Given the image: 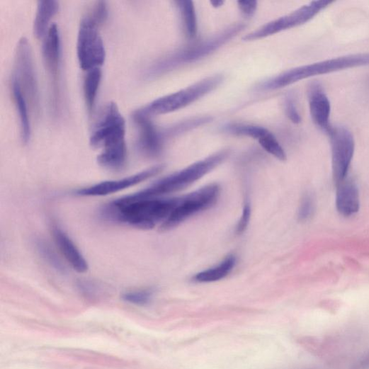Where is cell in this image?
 <instances>
[{
    "label": "cell",
    "mask_w": 369,
    "mask_h": 369,
    "mask_svg": "<svg viewBox=\"0 0 369 369\" xmlns=\"http://www.w3.org/2000/svg\"><path fill=\"white\" fill-rule=\"evenodd\" d=\"M223 80L222 74L204 78L179 91L157 98L140 110L149 116L179 110L216 90Z\"/></svg>",
    "instance_id": "6"
},
{
    "label": "cell",
    "mask_w": 369,
    "mask_h": 369,
    "mask_svg": "<svg viewBox=\"0 0 369 369\" xmlns=\"http://www.w3.org/2000/svg\"><path fill=\"white\" fill-rule=\"evenodd\" d=\"M284 108L286 116L291 122L295 125H300L302 122V116L293 96H289L285 98Z\"/></svg>",
    "instance_id": "29"
},
{
    "label": "cell",
    "mask_w": 369,
    "mask_h": 369,
    "mask_svg": "<svg viewBox=\"0 0 369 369\" xmlns=\"http://www.w3.org/2000/svg\"><path fill=\"white\" fill-rule=\"evenodd\" d=\"M132 118L138 129L137 147L140 152L148 157L158 156L162 150L164 142L167 139L165 129L157 128L150 116L140 109L134 112Z\"/></svg>",
    "instance_id": "12"
},
{
    "label": "cell",
    "mask_w": 369,
    "mask_h": 369,
    "mask_svg": "<svg viewBox=\"0 0 369 369\" xmlns=\"http://www.w3.org/2000/svg\"><path fill=\"white\" fill-rule=\"evenodd\" d=\"M11 87L21 121L22 141L24 144H28L31 136V127L28 115V101L18 84V81L14 78L12 79Z\"/></svg>",
    "instance_id": "19"
},
{
    "label": "cell",
    "mask_w": 369,
    "mask_h": 369,
    "mask_svg": "<svg viewBox=\"0 0 369 369\" xmlns=\"http://www.w3.org/2000/svg\"><path fill=\"white\" fill-rule=\"evenodd\" d=\"M220 191L218 185L212 184L180 198L176 208L161 225L160 231L172 229L198 212L210 208L217 201Z\"/></svg>",
    "instance_id": "9"
},
{
    "label": "cell",
    "mask_w": 369,
    "mask_h": 369,
    "mask_svg": "<svg viewBox=\"0 0 369 369\" xmlns=\"http://www.w3.org/2000/svg\"><path fill=\"white\" fill-rule=\"evenodd\" d=\"M336 208L344 217L356 214L360 208L359 193L356 185L352 181H345L338 185Z\"/></svg>",
    "instance_id": "17"
},
{
    "label": "cell",
    "mask_w": 369,
    "mask_h": 369,
    "mask_svg": "<svg viewBox=\"0 0 369 369\" xmlns=\"http://www.w3.org/2000/svg\"><path fill=\"white\" fill-rule=\"evenodd\" d=\"M237 4L239 9L245 16H253L258 8V2L256 1H242L238 2Z\"/></svg>",
    "instance_id": "31"
},
{
    "label": "cell",
    "mask_w": 369,
    "mask_h": 369,
    "mask_svg": "<svg viewBox=\"0 0 369 369\" xmlns=\"http://www.w3.org/2000/svg\"><path fill=\"white\" fill-rule=\"evenodd\" d=\"M163 169V166H156L128 178L104 181L92 186L79 189L76 194L80 196L108 195L138 185L159 174Z\"/></svg>",
    "instance_id": "14"
},
{
    "label": "cell",
    "mask_w": 369,
    "mask_h": 369,
    "mask_svg": "<svg viewBox=\"0 0 369 369\" xmlns=\"http://www.w3.org/2000/svg\"><path fill=\"white\" fill-rule=\"evenodd\" d=\"M251 217V203L248 200L244 203L242 214L241 218L237 226V233L242 234L249 227Z\"/></svg>",
    "instance_id": "30"
},
{
    "label": "cell",
    "mask_w": 369,
    "mask_h": 369,
    "mask_svg": "<svg viewBox=\"0 0 369 369\" xmlns=\"http://www.w3.org/2000/svg\"><path fill=\"white\" fill-rule=\"evenodd\" d=\"M352 369H369V354L354 365Z\"/></svg>",
    "instance_id": "32"
},
{
    "label": "cell",
    "mask_w": 369,
    "mask_h": 369,
    "mask_svg": "<svg viewBox=\"0 0 369 369\" xmlns=\"http://www.w3.org/2000/svg\"><path fill=\"white\" fill-rule=\"evenodd\" d=\"M236 261V257L230 255L217 266L197 273L194 280L199 283H210L223 279L232 271Z\"/></svg>",
    "instance_id": "20"
},
{
    "label": "cell",
    "mask_w": 369,
    "mask_h": 369,
    "mask_svg": "<svg viewBox=\"0 0 369 369\" xmlns=\"http://www.w3.org/2000/svg\"><path fill=\"white\" fill-rule=\"evenodd\" d=\"M369 66V53L345 55L287 70L264 81L260 89L271 91L292 86L312 76Z\"/></svg>",
    "instance_id": "3"
},
{
    "label": "cell",
    "mask_w": 369,
    "mask_h": 369,
    "mask_svg": "<svg viewBox=\"0 0 369 369\" xmlns=\"http://www.w3.org/2000/svg\"><path fill=\"white\" fill-rule=\"evenodd\" d=\"M228 154L227 150L218 152L192 164L180 172L159 180L144 190L122 198L125 200L156 198L183 190L219 166Z\"/></svg>",
    "instance_id": "4"
},
{
    "label": "cell",
    "mask_w": 369,
    "mask_h": 369,
    "mask_svg": "<svg viewBox=\"0 0 369 369\" xmlns=\"http://www.w3.org/2000/svg\"><path fill=\"white\" fill-rule=\"evenodd\" d=\"M315 212V200L311 194H307L302 200L300 210L299 219L301 221H307L310 219Z\"/></svg>",
    "instance_id": "28"
},
{
    "label": "cell",
    "mask_w": 369,
    "mask_h": 369,
    "mask_svg": "<svg viewBox=\"0 0 369 369\" xmlns=\"http://www.w3.org/2000/svg\"><path fill=\"white\" fill-rule=\"evenodd\" d=\"M222 130L229 135L238 137H250L259 140L270 131L265 127L244 124H228L223 127Z\"/></svg>",
    "instance_id": "23"
},
{
    "label": "cell",
    "mask_w": 369,
    "mask_h": 369,
    "mask_svg": "<svg viewBox=\"0 0 369 369\" xmlns=\"http://www.w3.org/2000/svg\"><path fill=\"white\" fill-rule=\"evenodd\" d=\"M332 152V167L334 181L338 186L345 181L355 152V140L352 133L344 127H333L329 133Z\"/></svg>",
    "instance_id": "11"
},
{
    "label": "cell",
    "mask_w": 369,
    "mask_h": 369,
    "mask_svg": "<svg viewBox=\"0 0 369 369\" xmlns=\"http://www.w3.org/2000/svg\"><path fill=\"white\" fill-rule=\"evenodd\" d=\"M308 101L314 124L327 135L333 127L330 123L331 103L319 84L313 83L310 86Z\"/></svg>",
    "instance_id": "15"
},
{
    "label": "cell",
    "mask_w": 369,
    "mask_h": 369,
    "mask_svg": "<svg viewBox=\"0 0 369 369\" xmlns=\"http://www.w3.org/2000/svg\"><path fill=\"white\" fill-rule=\"evenodd\" d=\"M30 43L26 38L19 40L13 76L19 84L28 103L35 112L39 110L40 98Z\"/></svg>",
    "instance_id": "10"
},
{
    "label": "cell",
    "mask_w": 369,
    "mask_h": 369,
    "mask_svg": "<svg viewBox=\"0 0 369 369\" xmlns=\"http://www.w3.org/2000/svg\"><path fill=\"white\" fill-rule=\"evenodd\" d=\"M153 293L150 290L134 291L122 295L123 300L139 306L148 305L152 298Z\"/></svg>",
    "instance_id": "27"
},
{
    "label": "cell",
    "mask_w": 369,
    "mask_h": 369,
    "mask_svg": "<svg viewBox=\"0 0 369 369\" xmlns=\"http://www.w3.org/2000/svg\"><path fill=\"white\" fill-rule=\"evenodd\" d=\"M177 4L186 35L189 38H195L198 33V22L194 4L191 1H179Z\"/></svg>",
    "instance_id": "22"
},
{
    "label": "cell",
    "mask_w": 369,
    "mask_h": 369,
    "mask_svg": "<svg viewBox=\"0 0 369 369\" xmlns=\"http://www.w3.org/2000/svg\"><path fill=\"white\" fill-rule=\"evenodd\" d=\"M43 45V57L50 74L53 91V107L57 108L59 101V81L61 62V37L59 27L52 23L45 35Z\"/></svg>",
    "instance_id": "13"
},
{
    "label": "cell",
    "mask_w": 369,
    "mask_h": 369,
    "mask_svg": "<svg viewBox=\"0 0 369 369\" xmlns=\"http://www.w3.org/2000/svg\"><path fill=\"white\" fill-rule=\"evenodd\" d=\"M35 244L37 252L40 256H42L54 269L60 273H64L65 268L62 261L45 241L38 239L35 240Z\"/></svg>",
    "instance_id": "24"
},
{
    "label": "cell",
    "mask_w": 369,
    "mask_h": 369,
    "mask_svg": "<svg viewBox=\"0 0 369 369\" xmlns=\"http://www.w3.org/2000/svg\"><path fill=\"white\" fill-rule=\"evenodd\" d=\"M85 17L97 27L101 26L106 23L108 17V9L106 2H97L91 11Z\"/></svg>",
    "instance_id": "26"
},
{
    "label": "cell",
    "mask_w": 369,
    "mask_h": 369,
    "mask_svg": "<svg viewBox=\"0 0 369 369\" xmlns=\"http://www.w3.org/2000/svg\"><path fill=\"white\" fill-rule=\"evenodd\" d=\"M180 198L125 200L118 198L101 210L107 220L125 223L141 229H152L165 222L179 203Z\"/></svg>",
    "instance_id": "2"
},
{
    "label": "cell",
    "mask_w": 369,
    "mask_h": 369,
    "mask_svg": "<svg viewBox=\"0 0 369 369\" xmlns=\"http://www.w3.org/2000/svg\"><path fill=\"white\" fill-rule=\"evenodd\" d=\"M245 27L244 23L232 25L212 38L163 58L149 68L147 76L149 78H154L183 64L194 63L206 58L230 42Z\"/></svg>",
    "instance_id": "5"
},
{
    "label": "cell",
    "mask_w": 369,
    "mask_h": 369,
    "mask_svg": "<svg viewBox=\"0 0 369 369\" xmlns=\"http://www.w3.org/2000/svg\"><path fill=\"white\" fill-rule=\"evenodd\" d=\"M212 5L215 7V8H219V7H221L222 6V5L224 4V2H212L211 3Z\"/></svg>",
    "instance_id": "33"
},
{
    "label": "cell",
    "mask_w": 369,
    "mask_h": 369,
    "mask_svg": "<svg viewBox=\"0 0 369 369\" xmlns=\"http://www.w3.org/2000/svg\"><path fill=\"white\" fill-rule=\"evenodd\" d=\"M76 54L80 68L84 71L101 68L106 60V49L98 27L84 17L79 25Z\"/></svg>",
    "instance_id": "8"
},
{
    "label": "cell",
    "mask_w": 369,
    "mask_h": 369,
    "mask_svg": "<svg viewBox=\"0 0 369 369\" xmlns=\"http://www.w3.org/2000/svg\"><path fill=\"white\" fill-rule=\"evenodd\" d=\"M102 79L101 68L93 69L88 72L84 79V91L86 107L91 113L96 101L98 89Z\"/></svg>",
    "instance_id": "21"
},
{
    "label": "cell",
    "mask_w": 369,
    "mask_h": 369,
    "mask_svg": "<svg viewBox=\"0 0 369 369\" xmlns=\"http://www.w3.org/2000/svg\"><path fill=\"white\" fill-rule=\"evenodd\" d=\"M334 4L327 0H317L302 6L293 13L272 21L256 30L244 35V42H254L282 31L302 25L313 19L321 11Z\"/></svg>",
    "instance_id": "7"
},
{
    "label": "cell",
    "mask_w": 369,
    "mask_h": 369,
    "mask_svg": "<svg viewBox=\"0 0 369 369\" xmlns=\"http://www.w3.org/2000/svg\"><path fill=\"white\" fill-rule=\"evenodd\" d=\"M260 145L268 153L280 161L286 159V154L275 136L269 132L259 140Z\"/></svg>",
    "instance_id": "25"
},
{
    "label": "cell",
    "mask_w": 369,
    "mask_h": 369,
    "mask_svg": "<svg viewBox=\"0 0 369 369\" xmlns=\"http://www.w3.org/2000/svg\"><path fill=\"white\" fill-rule=\"evenodd\" d=\"M91 146L102 149L98 156L99 165L108 170L119 171L127 161L126 120L113 102L103 109L90 137Z\"/></svg>",
    "instance_id": "1"
},
{
    "label": "cell",
    "mask_w": 369,
    "mask_h": 369,
    "mask_svg": "<svg viewBox=\"0 0 369 369\" xmlns=\"http://www.w3.org/2000/svg\"><path fill=\"white\" fill-rule=\"evenodd\" d=\"M59 3L55 0H43L38 3L33 23V33L37 38L45 37L51 20L57 14Z\"/></svg>",
    "instance_id": "18"
},
{
    "label": "cell",
    "mask_w": 369,
    "mask_h": 369,
    "mask_svg": "<svg viewBox=\"0 0 369 369\" xmlns=\"http://www.w3.org/2000/svg\"><path fill=\"white\" fill-rule=\"evenodd\" d=\"M55 241L62 255L74 270L80 273L89 270V264L69 236L58 226L52 228Z\"/></svg>",
    "instance_id": "16"
}]
</instances>
